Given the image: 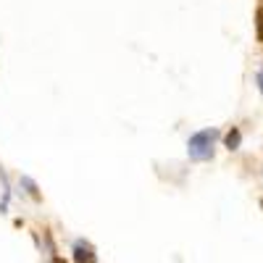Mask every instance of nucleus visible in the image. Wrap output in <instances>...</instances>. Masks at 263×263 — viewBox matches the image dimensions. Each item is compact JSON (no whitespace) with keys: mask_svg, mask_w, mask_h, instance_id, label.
<instances>
[{"mask_svg":"<svg viewBox=\"0 0 263 263\" xmlns=\"http://www.w3.org/2000/svg\"><path fill=\"white\" fill-rule=\"evenodd\" d=\"M216 140H219V129H200L190 137V142H187V153L192 161H211L213 158V145Z\"/></svg>","mask_w":263,"mask_h":263,"instance_id":"f257e3e1","label":"nucleus"},{"mask_svg":"<svg viewBox=\"0 0 263 263\" xmlns=\"http://www.w3.org/2000/svg\"><path fill=\"white\" fill-rule=\"evenodd\" d=\"M74 263H98L93 245H90V242H82V239H79V242L74 245Z\"/></svg>","mask_w":263,"mask_h":263,"instance_id":"f03ea898","label":"nucleus"},{"mask_svg":"<svg viewBox=\"0 0 263 263\" xmlns=\"http://www.w3.org/2000/svg\"><path fill=\"white\" fill-rule=\"evenodd\" d=\"M19 185H21V187H24V190H27V195H29L32 200H37V203L42 200V195H40V190H37V182H34L32 177H21V179H19Z\"/></svg>","mask_w":263,"mask_h":263,"instance_id":"7ed1b4c3","label":"nucleus"},{"mask_svg":"<svg viewBox=\"0 0 263 263\" xmlns=\"http://www.w3.org/2000/svg\"><path fill=\"white\" fill-rule=\"evenodd\" d=\"M226 147H229V150H239V142H242V134H239V129L237 127H232L229 132H226Z\"/></svg>","mask_w":263,"mask_h":263,"instance_id":"20e7f679","label":"nucleus"},{"mask_svg":"<svg viewBox=\"0 0 263 263\" xmlns=\"http://www.w3.org/2000/svg\"><path fill=\"white\" fill-rule=\"evenodd\" d=\"M258 40L263 42V8H258Z\"/></svg>","mask_w":263,"mask_h":263,"instance_id":"39448f33","label":"nucleus"},{"mask_svg":"<svg viewBox=\"0 0 263 263\" xmlns=\"http://www.w3.org/2000/svg\"><path fill=\"white\" fill-rule=\"evenodd\" d=\"M258 84H260V93H263V68L258 71Z\"/></svg>","mask_w":263,"mask_h":263,"instance_id":"423d86ee","label":"nucleus"}]
</instances>
